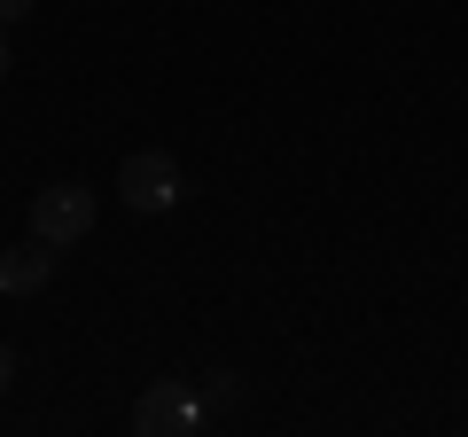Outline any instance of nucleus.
<instances>
[{
    "instance_id": "nucleus-7",
    "label": "nucleus",
    "mask_w": 468,
    "mask_h": 437,
    "mask_svg": "<svg viewBox=\"0 0 468 437\" xmlns=\"http://www.w3.org/2000/svg\"><path fill=\"white\" fill-rule=\"evenodd\" d=\"M16 383V352H8V344H0V390Z\"/></svg>"
},
{
    "instance_id": "nucleus-4",
    "label": "nucleus",
    "mask_w": 468,
    "mask_h": 437,
    "mask_svg": "<svg viewBox=\"0 0 468 437\" xmlns=\"http://www.w3.org/2000/svg\"><path fill=\"white\" fill-rule=\"evenodd\" d=\"M48 282H55V242L48 235L0 250V289H8V297H32V289H48Z\"/></svg>"
},
{
    "instance_id": "nucleus-5",
    "label": "nucleus",
    "mask_w": 468,
    "mask_h": 437,
    "mask_svg": "<svg viewBox=\"0 0 468 437\" xmlns=\"http://www.w3.org/2000/svg\"><path fill=\"white\" fill-rule=\"evenodd\" d=\"M234 390H242V383H234V368H211L196 399H203V414H211V406H234Z\"/></svg>"
},
{
    "instance_id": "nucleus-2",
    "label": "nucleus",
    "mask_w": 468,
    "mask_h": 437,
    "mask_svg": "<svg viewBox=\"0 0 468 437\" xmlns=\"http://www.w3.org/2000/svg\"><path fill=\"white\" fill-rule=\"evenodd\" d=\"M32 235H48L55 250H63V242H86V235H94V196H86L79 180L39 187V196H32Z\"/></svg>"
},
{
    "instance_id": "nucleus-6",
    "label": "nucleus",
    "mask_w": 468,
    "mask_h": 437,
    "mask_svg": "<svg viewBox=\"0 0 468 437\" xmlns=\"http://www.w3.org/2000/svg\"><path fill=\"white\" fill-rule=\"evenodd\" d=\"M32 16V0H0V24H24Z\"/></svg>"
},
{
    "instance_id": "nucleus-3",
    "label": "nucleus",
    "mask_w": 468,
    "mask_h": 437,
    "mask_svg": "<svg viewBox=\"0 0 468 437\" xmlns=\"http://www.w3.org/2000/svg\"><path fill=\"white\" fill-rule=\"evenodd\" d=\"M133 430L141 437H187V430H203V399L187 383H149L133 406Z\"/></svg>"
},
{
    "instance_id": "nucleus-1",
    "label": "nucleus",
    "mask_w": 468,
    "mask_h": 437,
    "mask_svg": "<svg viewBox=\"0 0 468 437\" xmlns=\"http://www.w3.org/2000/svg\"><path fill=\"white\" fill-rule=\"evenodd\" d=\"M117 196H125V211H141V218L172 211V203H180V165H172L165 149H133L125 165H117Z\"/></svg>"
},
{
    "instance_id": "nucleus-8",
    "label": "nucleus",
    "mask_w": 468,
    "mask_h": 437,
    "mask_svg": "<svg viewBox=\"0 0 468 437\" xmlns=\"http://www.w3.org/2000/svg\"><path fill=\"white\" fill-rule=\"evenodd\" d=\"M0 79H8V39H0Z\"/></svg>"
}]
</instances>
